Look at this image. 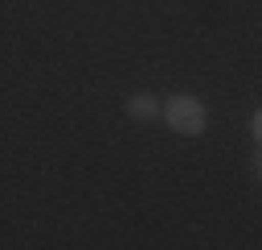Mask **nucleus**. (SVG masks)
I'll use <instances>...</instances> for the list:
<instances>
[{
  "label": "nucleus",
  "mask_w": 262,
  "mask_h": 250,
  "mask_svg": "<svg viewBox=\"0 0 262 250\" xmlns=\"http://www.w3.org/2000/svg\"><path fill=\"white\" fill-rule=\"evenodd\" d=\"M158 117L167 121L175 134H183V138H200L208 130V109H204L200 96H191V92H175L171 100H162Z\"/></svg>",
  "instance_id": "nucleus-1"
},
{
  "label": "nucleus",
  "mask_w": 262,
  "mask_h": 250,
  "mask_svg": "<svg viewBox=\"0 0 262 250\" xmlns=\"http://www.w3.org/2000/svg\"><path fill=\"white\" fill-rule=\"evenodd\" d=\"M158 105H162V100H154L150 92H138V96H129L125 109H129V117H134V121H154V117H158Z\"/></svg>",
  "instance_id": "nucleus-2"
},
{
  "label": "nucleus",
  "mask_w": 262,
  "mask_h": 250,
  "mask_svg": "<svg viewBox=\"0 0 262 250\" xmlns=\"http://www.w3.org/2000/svg\"><path fill=\"white\" fill-rule=\"evenodd\" d=\"M250 138H254V142H258V138H262V117H258V113H254V117H250Z\"/></svg>",
  "instance_id": "nucleus-3"
}]
</instances>
